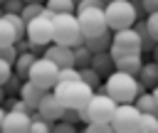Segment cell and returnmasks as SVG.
I'll return each mask as SVG.
<instances>
[{"mask_svg": "<svg viewBox=\"0 0 158 133\" xmlns=\"http://www.w3.org/2000/svg\"><path fill=\"white\" fill-rule=\"evenodd\" d=\"M101 91H106L114 101L123 103V101H133V99H136L141 91H146V89L138 84L136 74H128V71L114 69V71L101 81ZM148 91H151V89H148Z\"/></svg>", "mask_w": 158, "mask_h": 133, "instance_id": "1", "label": "cell"}, {"mask_svg": "<svg viewBox=\"0 0 158 133\" xmlns=\"http://www.w3.org/2000/svg\"><path fill=\"white\" fill-rule=\"evenodd\" d=\"M54 96L59 99V103L64 106V108H81L86 101H89V96L94 94V89L79 76V79H67V81H57L54 84Z\"/></svg>", "mask_w": 158, "mask_h": 133, "instance_id": "2", "label": "cell"}, {"mask_svg": "<svg viewBox=\"0 0 158 133\" xmlns=\"http://www.w3.org/2000/svg\"><path fill=\"white\" fill-rule=\"evenodd\" d=\"M52 42L69 44V47L84 42V34L79 30V22H77L74 12H57V15H52Z\"/></svg>", "mask_w": 158, "mask_h": 133, "instance_id": "3", "label": "cell"}, {"mask_svg": "<svg viewBox=\"0 0 158 133\" xmlns=\"http://www.w3.org/2000/svg\"><path fill=\"white\" fill-rule=\"evenodd\" d=\"M116 103L118 101H114L106 91L96 89L89 96V101L79 108V118H81V123H89V121H111V113H114Z\"/></svg>", "mask_w": 158, "mask_h": 133, "instance_id": "4", "label": "cell"}, {"mask_svg": "<svg viewBox=\"0 0 158 133\" xmlns=\"http://www.w3.org/2000/svg\"><path fill=\"white\" fill-rule=\"evenodd\" d=\"M104 15L109 22V30H121V27H133L138 20V12L131 0H111L104 5Z\"/></svg>", "mask_w": 158, "mask_h": 133, "instance_id": "5", "label": "cell"}, {"mask_svg": "<svg viewBox=\"0 0 158 133\" xmlns=\"http://www.w3.org/2000/svg\"><path fill=\"white\" fill-rule=\"evenodd\" d=\"M111 57H123V54H143L141 52V37L133 27H121V30H111V47H109Z\"/></svg>", "mask_w": 158, "mask_h": 133, "instance_id": "6", "label": "cell"}, {"mask_svg": "<svg viewBox=\"0 0 158 133\" xmlns=\"http://www.w3.org/2000/svg\"><path fill=\"white\" fill-rule=\"evenodd\" d=\"M57 76H59V66H57L52 59H47L44 54L35 57V62H32V66H30V74H27L30 81H35L42 91H49V89H54Z\"/></svg>", "mask_w": 158, "mask_h": 133, "instance_id": "7", "label": "cell"}, {"mask_svg": "<svg viewBox=\"0 0 158 133\" xmlns=\"http://www.w3.org/2000/svg\"><path fill=\"white\" fill-rule=\"evenodd\" d=\"M74 15H77V22H79V30L84 37H94V34H101L109 30L104 7H77Z\"/></svg>", "mask_w": 158, "mask_h": 133, "instance_id": "8", "label": "cell"}, {"mask_svg": "<svg viewBox=\"0 0 158 133\" xmlns=\"http://www.w3.org/2000/svg\"><path fill=\"white\" fill-rule=\"evenodd\" d=\"M138 116H141V111L136 108L133 101L116 103V108L111 113V131L114 133H133L136 123H138Z\"/></svg>", "mask_w": 158, "mask_h": 133, "instance_id": "9", "label": "cell"}, {"mask_svg": "<svg viewBox=\"0 0 158 133\" xmlns=\"http://www.w3.org/2000/svg\"><path fill=\"white\" fill-rule=\"evenodd\" d=\"M25 37L35 44H49L52 42V12L47 7L42 15L25 22Z\"/></svg>", "mask_w": 158, "mask_h": 133, "instance_id": "10", "label": "cell"}, {"mask_svg": "<svg viewBox=\"0 0 158 133\" xmlns=\"http://www.w3.org/2000/svg\"><path fill=\"white\" fill-rule=\"evenodd\" d=\"M2 133H30V111H15L7 108L2 116Z\"/></svg>", "mask_w": 158, "mask_h": 133, "instance_id": "11", "label": "cell"}, {"mask_svg": "<svg viewBox=\"0 0 158 133\" xmlns=\"http://www.w3.org/2000/svg\"><path fill=\"white\" fill-rule=\"evenodd\" d=\"M47 59H52L57 66H74V49L69 44H59V42H49L44 44L42 52Z\"/></svg>", "mask_w": 158, "mask_h": 133, "instance_id": "12", "label": "cell"}, {"mask_svg": "<svg viewBox=\"0 0 158 133\" xmlns=\"http://www.w3.org/2000/svg\"><path fill=\"white\" fill-rule=\"evenodd\" d=\"M37 111H40V116H44L47 121H59L62 118V111H64V106L59 103V99L54 96V91L49 89V91H44L42 94V99H40V103H37Z\"/></svg>", "mask_w": 158, "mask_h": 133, "instance_id": "13", "label": "cell"}, {"mask_svg": "<svg viewBox=\"0 0 158 133\" xmlns=\"http://www.w3.org/2000/svg\"><path fill=\"white\" fill-rule=\"evenodd\" d=\"M42 89L35 84V81H30V79H22V84H20V91H17V96L30 106V111H35L37 108V103H40V99H42Z\"/></svg>", "mask_w": 158, "mask_h": 133, "instance_id": "14", "label": "cell"}, {"mask_svg": "<svg viewBox=\"0 0 158 133\" xmlns=\"http://www.w3.org/2000/svg\"><path fill=\"white\" fill-rule=\"evenodd\" d=\"M136 79H138V84L143 89H153L158 84V62H153V59L143 62L138 66V71H136Z\"/></svg>", "mask_w": 158, "mask_h": 133, "instance_id": "15", "label": "cell"}, {"mask_svg": "<svg viewBox=\"0 0 158 133\" xmlns=\"http://www.w3.org/2000/svg\"><path fill=\"white\" fill-rule=\"evenodd\" d=\"M89 66L91 69H96V74L101 76V79H106L116 66H114V57H111V52L106 49V52H94L91 54V62H89Z\"/></svg>", "mask_w": 158, "mask_h": 133, "instance_id": "16", "label": "cell"}, {"mask_svg": "<svg viewBox=\"0 0 158 133\" xmlns=\"http://www.w3.org/2000/svg\"><path fill=\"white\" fill-rule=\"evenodd\" d=\"M35 57H37L35 52H17V57H15V62H12V71H15L20 79H27Z\"/></svg>", "mask_w": 158, "mask_h": 133, "instance_id": "17", "label": "cell"}, {"mask_svg": "<svg viewBox=\"0 0 158 133\" xmlns=\"http://www.w3.org/2000/svg\"><path fill=\"white\" fill-rule=\"evenodd\" d=\"M141 64H143V54H123V57L114 59V66L121 71H128V74H136Z\"/></svg>", "mask_w": 158, "mask_h": 133, "instance_id": "18", "label": "cell"}, {"mask_svg": "<svg viewBox=\"0 0 158 133\" xmlns=\"http://www.w3.org/2000/svg\"><path fill=\"white\" fill-rule=\"evenodd\" d=\"M84 44L89 47V52H106L111 47V30L101 32V34H94V37H84Z\"/></svg>", "mask_w": 158, "mask_h": 133, "instance_id": "19", "label": "cell"}, {"mask_svg": "<svg viewBox=\"0 0 158 133\" xmlns=\"http://www.w3.org/2000/svg\"><path fill=\"white\" fill-rule=\"evenodd\" d=\"M136 133H158V113L141 111L138 123H136Z\"/></svg>", "mask_w": 158, "mask_h": 133, "instance_id": "20", "label": "cell"}, {"mask_svg": "<svg viewBox=\"0 0 158 133\" xmlns=\"http://www.w3.org/2000/svg\"><path fill=\"white\" fill-rule=\"evenodd\" d=\"M133 30L138 32V37H141V52L143 54H148L151 52V47L156 44V39L151 37V32H148V27H146V20H136L133 22Z\"/></svg>", "mask_w": 158, "mask_h": 133, "instance_id": "21", "label": "cell"}, {"mask_svg": "<svg viewBox=\"0 0 158 133\" xmlns=\"http://www.w3.org/2000/svg\"><path fill=\"white\" fill-rule=\"evenodd\" d=\"M52 131V121H47L44 116H40V111H30V133H49Z\"/></svg>", "mask_w": 158, "mask_h": 133, "instance_id": "22", "label": "cell"}, {"mask_svg": "<svg viewBox=\"0 0 158 133\" xmlns=\"http://www.w3.org/2000/svg\"><path fill=\"white\" fill-rule=\"evenodd\" d=\"M133 103H136V108L138 111H148V113H158V106H156V99H153V94L146 89V91H141L136 99H133Z\"/></svg>", "mask_w": 158, "mask_h": 133, "instance_id": "23", "label": "cell"}, {"mask_svg": "<svg viewBox=\"0 0 158 133\" xmlns=\"http://www.w3.org/2000/svg\"><path fill=\"white\" fill-rule=\"evenodd\" d=\"M17 42V34H15V27L10 25V20L5 15H0V47L5 44H15Z\"/></svg>", "mask_w": 158, "mask_h": 133, "instance_id": "24", "label": "cell"}, {"mask_svg": "<svg viewBox=\"0 0 158 133\" xmlns=\"http://www.w3.org/2000/svg\"><path fill=\"white\" fill-rule=\"evenodd\" d=\"M72 49H74V66H77V69L89 66V62H91V52H89V47H86L84 42H79V44H74Z\"/></svg>", "mask_w": 158, "mask_h": 133, "instance_id": "25", "label": "cell"}, {"mask_svg": "<svg viewBox=\"0 0 158 133\" xmlns=\"http://www.w3.org/2000/svg\"><path fill=\"white\" fill-rule=\"evenodd\" d=\"M44 7L57 15V12H74L77 10V2L74 0H44Z\"/></svg>", "mask_w": 158, "mask_h": 133, "instance_id": "26", "label": "cell"}, {"mask_svg": "<svg viewBox=\"0 0 158 133\" xmlns=\"http://www.w3.org/2000/svg\"><path fill=\"white\" fill-rule=\"evenodd\" d=\"M79 76H81V79H84L94 91H96V89H101V81H104V79L96 74V69H91V66H81V69H79Z\"/></svg>", "mask_w": 158, "mask_h": 133, "instance_id": "27", "label": "cell"}, {"mask_svg": "<svg viewBox=\"0 0 158 133\" xmlns=\"http://www.w3.org/2000/svg\"><path fill=\"white\" fill-rule=\"evenodd\" d=\"M42 12H44V2H25L22 10H20V17L27 22V20H32V17L42 15Z\"/></svg>", "mask_w": 158, "mask_h": 133, "instance_id": "28", "label": "cell"}, {"mask_svg": "<svg viewBox=\"0 0 158 133\" xmlns=\"http://www.w3.org/2000/svg\"><path fill=\"white\" fill-rule=\"evenodd\" d=\"M86 133H111V121H89L84 123Z\"/></svg>", "mask_w": 158, "mask_h": 133, "instance_id": "29", "label": "cell"}, {"mask_svg": "<svg viewBox=\"0 0 158 133\" xmlns=\"http://www.w3.org/2000/svg\"><path fill=\"white\" fill-rule=\"evenodd\" d=\"M20 84H22V79H20V76L12 71V74L7 76V81L2 84V91H5L7 96H12V94H17V91H20Z\"/></svg>", "mask_w": 158, "mask_h": 133, "instance_id": "30", "label": "cell"}, {"mask_svg": "<svg viewBox=\"0 0 158 133\" xmlns=\"http://www.w3.org/2000/svg\"><path fill=\"white\" fill-rule=\"evenodd\" d=\"M146 27H148V32H151V37L158 42V10H153V12H148L146 17Z\"/></svg>", "mask_w": 158, "mask_h": 133, "instance_id": "31", "label": "cell"}, {"mask_svg": "<svg viewBox=\"0 0 158 133\" xmlns=\"http://www.w3.org/2000/svg\"><path fill=\"white\" fill-rule=\"evenodd\" d=\"M74 131H77V126L69 123V121H64V118H59V121L52 123V133H74Z\"/></svg>", "mask_w": 158, "mask_h": 133, "instance_id": "32", "label": "cell"}, {"mask_svg": "<svg viewBox=\"0 0 158 133\" xmlns=\"http://www.w3.org/2000/svg\"><path fill=\"white\" fill-rule=\"evenodd\" d=\"M67 79H79V69L77 66H59L57 81H67Z\"/></svg>", "mask_w": 158, "mask_h": 133, "instance_id": "33", "label": "cell"}, {"mask_svg": "<svg viewBox=\"0 0 158 133\" xmlns=\"http://www.w3.org/2000/svg\"><path fill=\"white\" fill-rule=\"evenodd\" d=\"M22 5H25V0H2V12H17L20 15Z\"/></svg>", "mask_w": 158, "mask_h": 133, "instance_id": "34", "label": "cell"}, {"mask_svg": "<svg viewBox=\"0 0 158 133\" xmlns=\"http://www.w3.org/2000/svg\"><path fill=\"white\" fill-rule=\"evenodd\" d=\"M10 74H12V64H10L7 59H2V57H0V86L7 81V76H10Z\"/></svg>", "mask_w": 158, "mask_h": 133, "instance_id": "35", "label": "cell"}, {"mask_svg": "<svg viewBox=\"0 0 158 133\" xmlns=\"http://www.w3.org/2000/svg\"><path fill=\"white\" fill-rule=\"evenodd\" d=\"M62 118L69 121V123H74V126L81 123V118H79V108H64V111H62Z\"/></svg>", "mask_w": 158, "mask_h": 133, "instance_id": "36", "label": "cell"}, {"mask_svg": "<svg viewBox=\"0 0 158 133\" xmlns=\"http://www.w3.org/2000/svg\"><path fill=\"white\" fill-rule=\"evenodd\" d=\"M0 57H2V59H7V62L12 64V62H15V57H17L15 44H5V47H0Z\"/></svg>", "mask_w": 158, "mask_h": 133, "instance_id": "37", "label": "cell"}, {"mask_svg": "<svg viewBox=\"0 0 158 133\" xmlns=\"http://www.w3.org/2000/svg\"><path fill=\"white\" fill-rule=\"evenodd\" d=\"M141 7H143V12L148 15V12L158 10V0H141Z\"/></svg>", "mask_w": 158, "mask_h": 133, "instance_id": "38", "label": "cell"}, {"mask_svg": "<svg viewBox=\"0 0 158 133\" xmlns=\"http://www.w3.org/2000/svg\"><path fill=\"white\" fill-rule=\"evenodd\" d=\"M148 54H151V59H153V62H158V42L151 47V52H148Z\"/></svg>", "mask_w": 158, "mask_h": 133, "instance_id": "39", "label": "cell"}, {"mask_svg": "<svg viewBox=\"0 0 158 133\" xmlns=\"http://www.w3.org/2000/svg\"><path fill=\"white\" fill-rule=\"evenodd\" d=\"M151 94H153V99H156V106H158V84L151 89Z\"/></svg>", "mask_w": 158, "mask_h": 133, "instance_id": "40", "label": "cell"}, {"mask_svg": "<svg viewBox=\"0 0 158 133\" xmlns=\"http://www.w3.org/2000/svg\"><path fill=\"white\" fill-rule=\"evenodd\" d=\"M2 116H5V108L0 106V126H2Z\"/></svg>", "mask_w": 158, "mask_h": 133, "instance_id": "41", "label": "cell"}, {"mask_svg": "<svg viewBox=\"0 0 158 133\" xmlns=\"http://www.w3.org/2000/svg\"><path fill=\"white\" fill-rule=\"evenodd\" d=\"M2 99H5V91H2V86H0V101H2Z\"/></svg>", "mask_w": 158, "mask_h": 133, "instance_id": "42", "label": "cell"}, {"mask_svg": "<svg viewBox=\"0 0 158 133\" xmlns=\"http://www.w3.org/2000/svg\"><path fill=\"white\" fill-rule=\"evenodd\" d=\"M25 2H44V0H25Z\"/></svg>", "mask_w": 158, "mask_h": 133, "instance_id": "43", "label": "cell"}, {"mask_svg": "<svg viewBox=\"0 0 158 133\" xmlns=\"http://www.w3.org/2000/svg\"><path fill=\"white\" fill-rule=\"evenodd\" d=\"M0 15H2V5H0Z\"/></svg>", "mask_w": 158, "mask_h": 133, "instance_id": "44", "label": "cell"}, {"mask_svg": "<svg viewBox=\"0 0 158 133\" xmlns=\"http://www.w3.org/2000/svg\"><path fill=\"white\" fill-rule=\"evenodd\" d=\"M106 2H111V0H104V5H106Z\"/></svg>", "mask_w": 158, "mask_h": 133, "instance_id": "45", "label": "cell"}, {"mask_svg": "<svg viewBox=\"0 0 158 133\" xmlns=\"http://www.w3.org/2000/svg\"><path fill=\"white\" fill-rule=\"evenodd\" d=\"M74 2H79V0H74Z\"/></svg>", "mask_w": 158, "mask_h": 133, "instance_id": "46", "label": "cell"}, {"mask_svg": "<svg viewBox=\"0 0 158 133\" xmlns=\"http://www.w3.org/2000/svg\"><path fill=\"white\" fill-rule=\"evenodd\" d=\"M0 5H2V0H0Z\"/></svg>", "mask_w": 158, "mask_h": 133, "instance_id": "47", "label": "cell"}]
</instances>
